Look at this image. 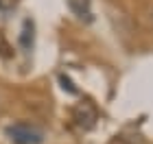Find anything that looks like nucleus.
Returning a JSON list of instances; mask_svg holds the SVG:
<instances>
[{
    "instance_id": "nucleus-1",
    "label": "nucleus",
    "mask_w": 153,
    "mask_h": 144,
    "mask_svg": "<svg viewBox=\"0 0 153 144\" xmlns=\"http://www.w3.org/2000/svg\"><path fill=\"white\" fill-rule=\"evenodd\" d=\"M4 135L13 144H42L44 131L33 122H13L4 129Z\"/></svg>"
},
{
    "instance_id": "nucleus-2",
    "label": "nucleus",
    "mask_w": 153,
    "mask_h": 144,
    "mask_svg": "<svg viewBox=\"0 0 153 144\" xmlns=\"http://www.w3.org/2000/svg\"><path fill=\"white\" fill-rule=\"evenodd\" d=\"M72 118L81 129L88 131V129H92L94 122H96V109L90 105V103H79V105L72 109Z\"/></svg>"
},
{
    "instance_id": "nucleus-3",
    "label": "nucleus",
    "mask_w": 153,
    "mask_h": 144,
    "mask_svg": "<svg viewBox=\"0 0 153 144\" xmlns=\"http://www.w3.org/2000/svg\"><path fill=\"white\" fill-rule=\"evenodd\" d=\"M68 7L81 20H88V22L92 20V2L90 0H68Z\"/></svg>"
},
{
    "instance_id": "nucleus-4",
    "label": "nucleus",
    "mask_w": 153,
    "mask_h": 144,
    "mask_svg": "<svg viewBox=\"0 0 153 144\" xmlns=\"http://www.w3.org/2000/svg\"><path fill=\"white\" fill-rule=\"evenodd\" d=\"M20 44H22V48H26V50L33 48V22H31V20H24L22 35H20Z\"/></svg>"
},
{
    "instance_id": "nucleus-5",
    "label": "nucleus",
    "mask_w": 153,
    "mask_h": 144,
    "mask_svg": "<svg viewBox=\"0 0 153 144\" xmlns=\"http://www.w3.org/2000/svg\"><path fill=\"white\" fill-rule=\"evenodd\" d=\"M59 83H61V87H64V90H68L70 94H76V87L72 85V81L66 77V74H59Z\"/></svg>"
}]
</instances>
